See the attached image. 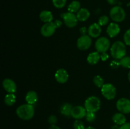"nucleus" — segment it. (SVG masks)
Here are the masks:
<instances>
[{"mask_svg":"<svg viewBox=\"0 0 130 129\" xmlns=\"http://www.w3.org/2000/svg\"><path fill=\"white\" fill-rule=\"evenodd\" d=\"M16 113L20 119L24 120H30L34 116V108L33 105L25 104L19 106L16 110Z\"/></svg>","mask_w":130,"mask_h":129,"instance_id":"nucleus-1","label":"nucleus"},{"mask_svg":"<svg viewBox=\"0 0 130 129\" xmlns=\"http://www.w3.org/2000/svg\"><path fill=\"white\" fill-rule=\"evenodd\" d=\"M110 53L113 58L115 59H121L125 56L126 53L125 44L121 41L115 42L110 48Z\"/></svg>","mask_w":130,"mask_h":129,"instance_id":"nucleus-2","label":"nucleus"},{"mask_svg":"<svg viewBox=\"0 0 130 129\" xmlns=\"http://www.w3.org/2000/svg\"><path fill=\"white\" fill-rule=\"evenodd\" d=\"M101 102L99 98L95 96H90L86 99L85 102V108L87 111L96 112L100 108Z\"/></svg>","mask_w":130,"mask_h":129,"instance_id":"nucleus-3","label":"nucleus"},{"mask_svg":"<svg viewBox=\"0 0 130 129\" xmlns=\"http://www.w3.org/2000/svg\"><path fill=\"white\" fill-rule=\"evenodd\" d=\"M110 16L114 21L116 22H121L125 19V11L121 6H114L110 10Z\"/></svg>","mask_w":130,"mask_h":129,"instance_id":"nucleus-4","label":"nucleus"},{"mask_svg":"<svg viewBox=\"0 0 130 129\" xmlns=\"http://www.w3.org/2000/svg\"><path fill=\"white\" fill-rule=\"evenodd\" d=\"M101 92L104 97L108 100L113 99L116 96V87L111 83L104 84L102 87Z\"/></svg>","mask_w":130,"mask_h":129,"instance_id":"nucleus-5","label":"nucleus"},{"mask_svg":"<svg viewBox=\"0 0 130 129\" xmlns=\"http://www.w3.org/2000/svg\"><path fill=\"white\" fill-rule=\"evenodd\" d=\"M61 17L63 18L64 24L68 27H74L77 25L78 19H77V16L73 13L69 12V11L64 13L61 15Z\"/></svg>","mask_w":130,"mask_h":129,"instance_id":"nucleus-6","label":"nucleus"},{"mask_svg":"<svg viewBox=\"0 0 130 129\" xmlns=\"http://www.w3.org/2000/svg\"><path fill=\"white\" fill-rule=\"evenodd\" d=\"M110 43L109 39L105 37H102L96 40L95 48L99 53H105L110 48Z\"/></svg>","mask_w":130,"mask_h":129,"instance_id":"nucleus-7","label":"nucleus"},{"mask_svg":"<svg viewBox=\"0 0 130 129\" xmlns=\"http://www.w3.org/2000/svg\"><path fill=\"white\" fill-rule=\"evenodd\" d=\"M116 108L121 113L128 114L130 113V100L127 98H121L117 101Z\"/></svg>","mask_w":130,"mask_h":129,"instance_id":"nucleus-8","label":"nucleus"},{"mask_svg":"<svg viewBox=\"0 0 130 129\" xmlns=\"http://www.w3.org/2000/svg\"><path fill=\"white\" fill-rule=\"evenodd\" d=\"M91 45V39L90 35H83L77 39V46L80 50L85 51Z\"/></svg>","mask_w":130,"mask_h":129,"instance_id":"nucleus-9","label":"nucleus"},{"mask_svg":"<svg viewBox=\"0 0 130 129\" xmlns=\"http://www.w3.org/2000/svg\"><path fill=\"white\" fill-rule=\"evenodd\" d=\"M56 27L53 22L49 23H45L41 29V34L46 37H48L54 34L56 30Z\"/></svg>","mask_w":130,"mask_h":129,"instance_id":"nucleus-10","label":"nucleus"},{"mask_svg":"<svg viewBox=\"0 0 130 129\" xmlns=\"http://www.w3.org/2000/svg\"><path fill=\"white\" fill-rule=\"evenodd\" d=\"M87 111L85 108L81 106H76L72 108L71 116L76 120H80L85 117Z\"/></svg>","mask_w":130,"mask_h":129,"instance_id":"nucleus-11","label":"nucleus"},{"mask_svg":"<svg viewBox=\"0 0 130 129\" xmlns=\"http://www.w3.org/2000/svg\"><path fill=\"white\" fill-rule=\"evenodd\" d=\"M55 79L58 83H64L68 80L69 74L67 71L63 68L58 69L55 74Z\"/></svg>","mask_w":130,"mask_h":129,"instance_id":"nucleus-12","label":"nucleus"},{"mask_svg":"<svg viewBox=\"0 0 130 129\" xmlns=\"http://www.w3.org/2000/svg\"><path fill=\"white\" fill-rule=\"evenodd\" d=\"M3 87L8 93H14L17 89L15 82L10 78H6L3 81Z\"/></svg>","mask_w":130,"mask_h":129,"instance_id":"nucleus-13","label":"nucleus"},{"mask_svg":"<svg viewBox=\"0 0 130 129\" xmlns=\"http://www.w3.org/2000/svg\"><path fill=\"white\" fill-rule=\"evenodd\" d=\"M102 32L101 26L99 24L94 23L91 24L88 29V33L91 37L96 38L100 35Z\"/></svg>","mask_w":130,"mask_h":129,"instance_id":"nucleus-14","label":"nucleus"},{"mask_svg":"<svg viewBox=\"0 0 130 129\" xmlns=\"http://www.w3.org/2000/svg\"><path fill=\"white\" fill-rule=\"evenodd\" d=\"M120 28L116 23H110L107 29V33L110 37H114L119 34Z\"/></svg>","mask_w":130,"mask_h":129,"instance_id":"nucleus-15","label":"nucleus"},{"mask_svg":"<svg viewBox=\"0 0 130 129\" xmlns=\"http://www.w3.org/2000/svg\"><path fill=\"white\" fill-rule=\"evenodd\" d=\"M41 20L44 23L52 22L53 19V16L52 12L48 10H43L39 14Z\"/></svg>","mask_w":130,"mask_h":129,"instance_id":"nucleus-16","label":"nucleus"},{"mask_svg":"<svg viewBox=\"0 0 130 129\" xmlns=\"http://www.w3.org/2000/svg\"><path fill=\"white\" fill-rule=\"evenodd\" d=\"M90 13L88 10L83 8H81L77 11L76 16H77L78 20L81 22H85L88 19V18L90 17Z\"/></svg>","mask_w":130,"mask_h":129,"instance_id":"nucleus-17","label":"nucleus"},{"mask_svg":"<svg viewBox=\"0 0 130 129\" xmlns=\"http://www.w3.org/2000/svg\"><path fill=\"white\" fill-rule=\"evenodd\" d=\"M38 94L36 92L34 91H30L27 93L25 96V100H26L27 104L33 105L38 101Z\"/></svg>","mask_w":130,"mask_h":129,"instance_id":"nucleus-18","label":"nucleus"},{"mask_svg":"<svg viewBox=\"0 0 130 129\" xmlns=\"http://www.w3.org/2000/svg\"><path fill=\"white\" fill-rule=\"evenodd\" d=\"M100 59V54L99 52H93L90 53L87 57V61L90 64H96Z\"/></svg>","mask_w":130,"mask_h":129,"instance_id":"nucleus-19","label":"nucleus"},{"mask_svg":"<svg viewBox=\"0 0 130 129\" xmlns=\"http://www.w3.org/2000/svg\"><path fill=\"white\" fill-rule=\"evenodd\" d=\"M112 121L114 123L118 125H122L124 124L126 121L125 116L122 113H118L113 115Z\"/></svg>","mask_w":130,"mask_h":129,"instance_id":"nucleus-20","label":"nucleus"},{"mask_svg":"<svg viewBox=\"0 0 130 129\" xmlns=\"http://www.w3.org/2000/svg\"><path fill=\"white\" fill-rule=\"evenodd\" d=\"M72 106L69 103H64L60 108V113L63 115L66 116H71V111L72 110Z\"/></svg>","mask_w":130,"mask_h":129,"instance_id":"nucleus-21","label":"nucleus"},{"mask_svg":"<svg viewBox=\"0 0 130 129\" xmlns=\"http://www.w3.org/2000/svg\"><path fill=\"white\" fill-rule=\"evenodd\" d=\"M80 7H81V4L78 1H73L69 4L67 7V10L69 12L74 13L77 12L81 9Z\"/></svg>","mask_w":130,"mask_h":129,"instance_id":"nucleus-22","label":"nucleus"},{"mask_svg":"<svg viewBox=\"0 0 130 129\" xmlns=\"http://www.w3.org/2000/svg\"><path fill=\"white\" fill-rule=\"evenodd\" d=\"M16 101V97L13 93H9L5 97V102L7 106H12Z\"/></svg>","mask_w":130,"mask_h":129,"instance_id":"nucleus-23","label":"nucleus"},{"mask_svg":"<svg viewBox=\"0 0 130 129\" xmlns=\"http://www.w3.org/2000/svg\"><path fill=\"white\" fill-rule=\"evenodd\" d=\"M120 65L126 68H130V57L124 56L121 59H119Z\"/></svg>","mask_w":130,"mask_h":129,"instance_id":"nucleus-24","label":"nucleus"},{"mask_svg":"<svg viewBox=\"0 0 130 129\" xmlns=\"http://www.w3.org/2000/svg\"><path fill=\"white\" fill-rule=\"evenodd\" d=\"M93 83L96 87L102 88L104 85V80L102 77L100 75H96L93 78Z\"/></svg>","mask_w":130,"mask_h":129,"instance_id":"nucleus-25","label":"nucleus"},{"mask_svg":"<svg viewBox=\"0 0 130 129\" xmlns=\"http://www.w3.org/2000/svg\"><path fill=\"white\" fill-rule=\"evenodd\" d=\"M53 5L57 8H62L66 5L67 0H52Z\"/></svg>","mask_w":130,"mask_h":129,"instance_id":"nucleus-26","label":"nucleus"},{"mask_svg":"<svg viewBox=\"0 0 130 129\" xmlns=\"http://www.w3.org/2000/svg\"><path fill=\"white\" fill-rule=\"evenodd\" d=\"M85 118H86V120L87 121H88V122H93L96 119V115H95V113L94 112L87 111Z\"/></svg>","mask_w":130,"mask_h":129,"instance_id":"nucleus-27","label":"nucleus"},{"mask_svg":"<svg viewBox=\"0 0 130 129\" xmlns=\"http://www.w3.org/2000/svg\"><path fill=\"white\" fill-rule=\"evenodd\" d=\"M109 22V18L106 15H103V16H100V18L99 19V22L98 24L100 25V26H104V25H107Z\"/></svg>","mask_w":130,"mask_h":129,"instance_id":"nucleus-28","label":"nucleus"},{"mask_svg":"<svg viewBox=\"0 0 130 129\" xmlns=\"http://www.w3.org/2000/svg\"><path fill=\"white\" fill-rule=\"evenodd\" d=\"M73 127L74 129H85L83 122L79 120H76L74 122Z\"/></svg>","mask_w":130,"mask_h":129,"instance_id":"nucleus-29","label":"nucleus"},{"mask_svg":"<svg viewBox=\"0 0 130 129\" xmlns=\"http://www.w3.org/2000/svg\"><path fill=\"white\" fill-rule=\"evenodd\" d=\"M124 40L125 44L130 46V29H128L124 35Z\"/></svg>","mask_w":130,"mask_h":129,"instance_id":"nucleus-30","label":"nucleus"},{"mask_svg":"<svg viewBox=\"0 0 130 129\" xmlns=\"http://www.w3.org/2000/svg\"><path fill=\"white\" fill-rule=\"evenodd\" d=\"M48 123L50 124L51 125H55L57 122V118L55 115H50L48 118Z\"/></svg>","mask_w":130,"mask_h":129,"instance_id":"nucleus-31","label":"nucleus"},{"mask_svg":"<svg viewBox=\"0 0 130 129\" xmlns=\"http://www.w3.org/2000/svg\"><path fill=\"white\" fill-rule=\"evenodd\" d=\"M110 66L112 67V68H118V67L120 66V63H119V61H118L117 60H113L111 62H110Z\"/></svg>","mask_w":130,"mask_h":129,"instance_id":"nucleus-32","label":"nucleus"},{"mask_svg":"<svg viewBox=\"0 0 130 129\" xmlns=\"http://www.w3.org/2000/svg\"><path fill=\"white\" fill-rule=\"evenodd\" d=\"M109 54L107 53H106V52L105 53H102L101 54H100V59L103 61H105L107 59H109Z\"/></svg>","mask_w":130,"mask_h":129,"instance_id":"nucleus-33","label":"nucleus"},{"mask_svg":"<svg viewBox=\"0 0 130 129\" xmlns=\"http://www.w3.org/2000/svg\"><path fill=\"white\" fill-rule=\"evenodd\" d=\"M120 129H130V123H125L121 125Z\"/></svg>","mask_w":130,"mask_h":129,"instance_id":"nucleus-34","label":"nucleus"},{"mask_svg":"<svg viewBox=\"0 0 130 129\" xmlns=\"http://www.w3.org/2000/svg\"><path fill=\"white\" fill-rule=\"evenodd\" d=\"M53 23H54L55 25V27H56V28L60 27L62 26V22L60 21V20H56L55 21L53 22Z\"/></svg>","mask_w":130,"mask_h":129,"instance_id":"nucleus-35","label":"nucleus"},{"mask_svg":"<svg viewBox=\"0 0 130 129\" xmlns=\"http://www.w3.org/2000/svg\"><path fill=\"white\" fill-rule=\"evenodd\" d=\"M88 32L87 29H86V27H85L80 29V32L81 33L82 35H86V32Z\"/></svg>","mask_w":130,"mask_h":129,"instance_id":"nucleus-36","label":"nucleus"},{"mask_svg":"<svg viewBox=\"0 0 130 129\" xmlns=\"http://www.w3.org/2000/svg\"><path fill=\"white\" fill-rule=\"evenodd\" d=\"M108 2V3L110 4L111 5H114L118 3V0H107Z\"/></svg>","mask_w":130,"mask_h":129,"instance_id":"nucleus-37","label":"nucleus"},{"mask_svg":"<svg viewBox=\"0 0 130 129\" xmlns=\"http://www.w3.org/2000/svg\"><path fill=\"white\" fill-rule=\"evenodd\" d=\"M48 129H61V128L60 127H58V126H57V125H52L50 126V128Z\"/></svg>","mask_w":130,"mask_h":129,"instance_id":"nucleus-38","label":"nucleus"},{"mask_svg":"<svg viewBox=\"0 0 130 129\" xmlns=\"http://www.w3.org/2000/svg\"><path fill=\"white\" fill-rule=\"evenodd\" d=\"M112 129H120V126H118V125H114V126L112 127Z\"/></svg>","mask_w":130,"mask_h":129,"instance_id":"nucleus-39","label":"nucleus"},{"mask_svg":"<svg viewBox=\"0 0 130 129\" xmlns=\"http://www.w3.org/2000/svg\"><path fill=\"white\" fill-rule=\"evenodd\" d=\"M85 129H95V128L92 127V126H88V127L86 128Z\"/></svg>","mask_w":130,"mask_h":129,"instance_id":"nucleus-40","label":"nucleus"},{"mask_svg":"<svg viewBox=\"0 0 130 129\" xmlns=\"http://www.w3.org/2000/svg\"><path fill=\"white\" fill-rule=\"evenodd\" d=\"M128 80H129V81L130 82V72H129V73H128Z\"/></svg>","mask_w":130,"mask_h":129,"instance_id":"nucleus-41","label":"nucleus"}]
</instances>
